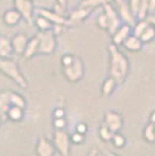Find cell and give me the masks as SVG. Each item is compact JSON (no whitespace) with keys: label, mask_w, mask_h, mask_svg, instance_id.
Instances as JSON below:
<instances>
[{"label":"cell","mask_w":155,"mask_h":156,"mask_svg":"<svg viewBox=\"0 0 155 156\" xmlns=\"http://www.w3.org/2000/svg\"><path fill=\"white\" fill-rule=\"evenodd\" d=\"M107 50L110 56V76L116 79L117 84L121 85L128 75V58L123 51L119 50V47L114 46L113 43L109 44Z\"/></svg>","instance_id":"6da1fadb"},{"label":"cell","mask_w":155,"mask_h":156,"mask_svg":"<svg viewBox=\"0 0 155 156\" xmlns=\"http://www.w3.org/2000/svg\"><path fill=\"white\" fill-rule=\"evenodd\" d=\"M0 72L13 80L20 89H27L28 82L20 70L18 63L12 58H0Z\"/></svg>","instance_id":"7a4b0ae2"},{"label":"cell","mask_w":155,"mask_h":156,"mask_svg":"<svg viewBox=\"0 0 155 156\" xmlns=\"http://www.w3.org/2000/svg\"><path fill=\"white\" fill-rule=\"evenodd\" d=\"M39 37L40 55H52L56 50L57 47V34L54 30H45V32H39L36 34Z\"/></svg>","instance_id":"3957f363"},{"label":"cell","mask_w":155,"mask_h":156,"mask_svg":"<svg viewBox=\"0 0 155 156\" xmlns=\"http://www.w3.org/2000/svg\"><path fill=\"white\" fill-rule=\"evenodd\" d=\"M62 72L70 83H77L84 76V63L81 57L76 56L74 62L67 66H62Z\"/></svg>","instance_id":"277c9868"},{"label":"cell","mask_w":155,"mask_h":156,"mask_svg":"<svg viewBox=\"0 0 155 156\" xmlns=\"http://www.w3.org/2000/svg\"><path fill=\"white\" fill-rule=\"evenodd\" d=\"M54 146L56 148V151L59 153L61 156H70V136L64 129L55 130L54 134Z\"/></svg>","instance_id":"5b68a950"},{"label":"cell","mask_w":155,"mask_h":156,"mask_svg":"<svg viewBox=\"0 0 155 156\" xmlns=\"http://www.w3.org/2000/svg\"><path fill=\"white\" fill-rule=\"evenodd\" d=\"M14 7L19 11L23 20H26V22L29 26L34 25V4L32 0H14Z\"/></svg>","instance_id":"8992f818"},{"label":"cell","mask_w":155,"mask_h":156,"mask_svg":"<svg viewBox=\"0 0 155 156\" xmlns=\"http://www.w3.org/2000/svg\"><path fill=\"white\" fill-rule=\"evenodd\" d=\"M35 14L36 15H42L45 19H48L52 25L55 26H63L67 27L69 26V20L65 18L64 15L58 14L57 12H55L54 9H49V8H38L35 9Z\"/></svg>","instance_id":"52a82bcc"},{"label":"cell","mask_w":155,"mask_h":156,"mask_svg":"<svg viewBox=\"0 0 155 156\" xmlns=\"http://www.w3.org/2000/svg\"><path fill=\"white\" fill-rule=\"evenodd\" d=\"M103 11L106 13L107 19H109V29H107V33H109L110 35H112V34L118 29V27L123 23V21L120 19L119 12L111 5V2L104 5Z\"/></svg>","instance_id":"ba28073f"},{"label":"cell","mask_w":155,"mask_h":156,"mask_svg":"<svg viewBox=\"0 0 155 156\" xmlns=\"http://www.w3.org/2000/svg\"><path fill=\"white\" fill-rule=\"evenodd\" d=\"M104 124L113 133H117L123 128V115L116 111H107L105 112V115H104Z\"/></svg>","instance_id":"9c48e42d"},{"label":"cell","mask_w":155,"mask_h":156,"mask_svg":"<svg viewBox=\"0 0 155 156\" xmlns=\"http://www.w3.org/2000/svg\"><path fill=\"white\" fill-rule=\"evenodd\" d=\"M56 148L48 139H45L43 135L38 139L36 146H35V154L36 156H54Z\"/></svg>","instance_id":"30bf717a"},{"label":"cell","mask_w":155,"mask_h":156,"mask_svg":"<svg viewBox=\"0 0 155 156\" xmlns=\"http://www.w3.org/2000/svg\"><path fill=\"white\" fill-rule=\"evenodd\" d=\"M132 34V26H129L127 23H121L120 26L118 27L116 32L111 35V39H112V42L114 46L120 47L123 46V43L125 42V40L128 37L129 35Z\"/></svg>","instance_id":"8fae6325"},{"label":"cell","mask_w":155,"mask_h":156,"mask_svg":"<svg viewBox=\"0 0 155 156\" xmlns=\"http://www.w3.org/2000/svg\"><path fill=\"white\" fill-rule=\"evenodd\" d=\"M92 13V9L90 8H86V7L78 6L77 8H75L70 14H69V23L70 25H75V23H79V22H83L88 19Z\"/></svg>","instance_id":"7c38bea8"},{"label":"cell","mask_w":155,"mask_h":156,"mask_svg":"<svg viewBox=\"0 0 155 156\" xmlns=\"http://www.w3.org/2000/svg\"><path fill=\"white\" fill-rule=\"evenodd\" d=\"M28 40H29V37L27 36V34H25V33H18V34H15L13 37H12V40H11L12 41V46H13L14 54L22 56V54H23L25 49H26Z\"/></svg>","instance_id":"4fadbf2b"},{"label":"cell","mask_w":155,"mask_h":156,"mask_svg":"<svg viewBox=\"0 0 155 156\" xmlns=\"http://www.w3.org/2000/svg\"><path fill=\"white\" fill-rule=\"evenodd\" d=\"M22 19H23V18H22L21 13H20L15 7L7 9V11H5L4 14H2V21H4V23L8 27H14V26H16V25H19L20 21Z\"/></svg>","instance_id":"5bb4252c"},{"label":"cell","mask_w":155,"mask_h":156,"mask_svg":"<svg viewBox=\"0 0 155 156\" xmlns=\"http://www.w3.org/2000/svg\"><path fill=\"white\" fill-rule=\"evenodd\" d=\"M118 12H119L120 19H121V21H123L124 23H127V25L133 27V25L135 23V21H136V18H135V15L132 13V11L129 9V6H128V4H127V0H126L124 4L119 5Z\"/></svg>","instance_id":"9a60e30c"},{"label":"cell","mask_w":155,"mask_h":156,"mask_svg":"<svg viewBox=\"0 0 155 156\" xmlns=\"http://www.w3.org/2000/svg\"><path fill=\"white\" fill-rule=\"evenodd\" d=\"M39 48H40V42H39V37L35 35L31 39L28 40L27 42V46L25 51L22 54L23 58L25 59H31L33 58L36 54H39Z\"/></svg>","instance_id":"2e32d148"},{"label":"cell","mask_w":155,"mask_h":156,"mask_svg":"<svg viewBox=\"0 0 155 156\" xmlns=\"http://www.w3.org/2000/svg\"><path fill=\"white\" fill-rule=\"evenodd\" d=\"M11 91H2L0 92V119L1 121H6L7 119V112L8 108L11 107Z\"/></svg>","instance_id":"e0dca14e"},{"label":"cell","mask_w":155,"mask_h":156,"mask_svg":"<svg viewBox=\"0 0 155 156\" xmlns=\"http://www.w3.org/2000/svg\"><path fill=\"white\" fill-rule=\"evenodd\" d=\"M123 47L128 50V51L132 52H136V51H140L143 47V42H142L140 37L135 36L134 34H131L127 39L125 40V42L123 43Z\"/></svg>","instance_id":"ac0fdd59"},{"label":"cell","mask_w":155,"mask_h":156,"mask_svg":"<svg viewBox=\"0 0 155 156\" xmlns=\"http://www.w3.org/2000/svg\"><path fill=\"white\" fill-rule=\"evenodd\" d=\"M13 54L12 41L8 37L0 36V58H11Z\"/></svg>","instance_id":"d6986e66"},{"label":"cell","mask_w":155,"mask_h":156,"mask_svg":"<svg viewBox=\"0 0 155 156\" xmlns=\"http://www.w3.org/2000/svg\"><path fill=\"white\" fill-rule=\"evenodd\" d=\"M23 117H25V108L11 105V107L8 108V112H7V118L9 120L15 121V122H20L23 119Z\"/></svg>","instance_id":"ffe728a7"},{"label":"cell","mask_w":155,"mask_h":156,"mask_svg":"<svg viewBox=\"0 0 155 156\" xmlns=\"http://www.w3.org/2000/svg\"><path fill=\"white\" fill-rule=\"evenodd\" d=\"M34 25L39 29V32H45V30H52L55 25H52L48 19H45L42 15H36L34 18Z\"/></svg>","instance_id":"44dd1931"},{"label":"cell","mask_w":155,"mask_h":156,"mask_svg":"<svg viewBox=\"0 0 155 156\" xmlns=\"http://www.w3.org/2000/svg\"><path fill=\"white\" fill-rule=\"evenodd\" d=\"M117 85L118 84H117L114 78H112L111 76L109 78H106L103 82V85H102V94H103V97H109V96H111L113 93V91H114Z\"/></svg>","instance_id":"7402d4cb"},{"label":"cell","mask_w":155,"mask_h":156,"mask_svg":"<svg viewBox=\"0 0 155 156\" xmlns=\"http://www.w3.org/2000/svg\"><path fill=\"white\" fill-rule=\"evenodd\" d=\"M149 26V22L147 19H142V20H136L135 23L132 27V34H134L135 36L140 37L142 33L145 32V29Z\"/></svg>","instance_id":"603a6c76"},{"label":"cell","mask_w":155,"mask_h":156,"mask_svg":"<svg viewBox=\"0 0 155 156\" xmlns=\"http://www.w3.org/2000/svg\"><path fill=\"white\" fill-rule=\"evenodd\" d=\"M113 0H82L79 2V6L82 7H86V8H90V9H95L97 7L102 6L103 7L105 4H109Z\"/></svg>","instance_id":"cb8c5ba5"},{"label":"cell","mask_w":155,"mask_h":156,"mask_svg":"<svg viewBox=\"0 0 155 156\" xmlns=\"http://www.w3.org/2000/svg\"><path fill=\"white\" fill-rule=\"evenodd\" d=\"M9 99H11V105H14V106H19V107H22L26 110L27 103L25 100V98L22 97L20 93L18 92L11 91V96H9Z\"/></svg>","instance_id":"d4e9b609"},{"label":"cell","mask_w":155,"mask_h":156,"mask_svg":"<svg viewBox=\"0 0 155 156\" xmlns=\"http://www.w3.org/2000/svg\"><path fill=\"white\" fill-rule=\"evenodd\" d=\"M154 39H155V27H153L149 23V26L140 35V40H141L143 43H149V42H152Z\"/></svg>","instance_id":"484cf974"},{"label":"cell","mask_w":155,"mask_h":156,"mask_svg":"<svg viewBox=\"0 0 155 156\" xmlns=\"http://www.w3.org/2000/svg\"><path fill=\"white\" fill-rule=\"evenodd\" d=\"M143 137H145V140L149 143H154L155 142V127H154V124H152V122H149L146 127H145V129H143Z\"/></svg>","instance_id":"4316f807"},{"label":"cell","mask_w":155,"mask_h":156,"mask_svg":"<svg viewBox=\"0 0 155 156\" xmlns=\"http://www.w3.org/2000/svg\"><path fill=\"white\" fill-rule=\"evenodd\" d=\"M113 132L106 126L105 124H103L99 128V137L103 140L104 142H109L112 140V136H113Z\"/></svg>","instance_id":"83f0119b"},{"label":"cell","mask_w":155,"mask_h":156,"mask_svg":"<svg viewBox=\"0 0 155 156\" xmlns=\"http://www.w3.org/2000/svg\"><path fill=\"white\" fill-rule=\"evenodd\" d=\"M148 4L149 0H141L140 1L139 11L136 14V20H142L147 18V15H148Z\"/></svg>","instance_id":"f1b7e54d"},{"label":"cell","mask_w":155,"mask_h":156,"mask_svg":"<svg viewBox=\"0 0 155 156\" xmlns=\"http://www.w3.org/2000/svg\"><path fill=\"white\" fill-rule=\"evenodd\" d=\"M112 143H113V146L116 147V148H123L125 147V144H126V139L124 136L123 134H120L119 132H117L113 134V136H112Z\"/></svg>","instance_id":"f546056e"},{"label":"cell","mask_w":155,"mask_h":156,"mask_svg":"<svg viewBox=\"0 0 155 156\" xmlns=\"http://www.w3.org/2000/svg\"><path fill=\"white\" fill-rule=\"evenodd\" d=\"M97 26L100 28V29H103V30H106L107 32V29H109V19H107V15L105 12H102V14L98 16L97 19Z\"/></svg>","instance_id":"4dcf8cb0"},{"label":"cell","mask_w":155,"mask_h":156,"mask_svg":"<svg viewBox=\"0 0 155 156\" xmlns=\"http://www.w3.org/2000/svg\"><path fill=\"white\" fill-rule=\"evenodd\" d=\"M54 128L55 130H61V129H65V127H67V120H65V118H56V119H54Z\"/></svg>","instance_id":"1f68e13d"},{"label":"cell","mask_w":155,"mask_h":156,"mask_svg":"<svg viewBox=\"0 0 155 156\" xmlns=\"http://www.w3.org/2000/svg\"><path fill=\"white\" fill-rule=\"evenodd\" d=\"M75 55H72V54H64L62 57H61V65L62 66H67V65L71 64L72 62H74V59H75Z\"/></svg>","instance_id":"d6a6232c"},{"label":"cell","mask_w":155,"mask_h":156,"mask_svg":"<svg viewBox=\"0 0 155 156\" xmlns=\"http://www.w3.org/2000/svg\"><path fill=\"white\" fill-rule=\"evenodd\" d=\"M140 1L141 0H127V4L129 6V9L132 11V13L135 15L138 14V11H139V6H140Z\"/></svg>","instance_id":"836d02e7"},{"label":"cell","mask_w":155,"mask_h":156,"mask_svg":"<svg viewBox=\"0 0 155 156\" xmlns=\"http://www.w3.org/2000/svg\"><path fill=\"white\" fill-rule=\"evenodd\" d=\"M70 141L71 143H75V144H81V143H83V141H84V135L83 134H79L77 132H75L70 136Z\"/></svg>","instance_id":"e575fe53"},{"label":"cell","mask_w":155,"mask_h":156,"mask_svg":"<svg viewBox=\"0 0 155 156\" xmlns=\"http://www.w3.org/2000/svg\"><path fill=\"white\" fill-rule=\"evenodd\" d=\"M88 125L84 124V122H79V124L76 125V128H75V130L77 132V133H79V134H83V135H85L86 133H88Z\"/></svg>","instance_id":"d590c367"},{"label":"cell","mask_w":155,"mask_h":156,"mask_svg":"<svg viewBox=\"0 0 155 156\" xmlns=\"http://www.w3.org/2000/svg\"><path fill=\"white\" fill-rule=\"evenodd\" d=\"M56 118H65V111L63 107H57L54 111V119Z\"/></svg>","instance_id":"8d00e7d4"},{"label":"cell","mask_w":155,"mask_h":156,"mask_svg":"<svg viewBox=\"0 0 155 156\" xmlns=\"http://www.w3.org/2000/svg\"><path fill=\"white\" fill-rule=\"evenodd\" d=\"M148 14H155V0H149Z\"/></svg>","instance_id":"74e56055"},{"label":"cell","mask_w":155,"mask_h":156,"mask_svg":"<svg viewBox=\"0 0 155 156\" xmlns=\"http://www.w3.org/2000/svg\"><path fill=\"white\" fill-rule=\"evenodd\" d=\"M146 19L148 20V22L152 25V26L155 27V14H148Z\"/></svg>","instance_id":"f35d334b"},{"label":"cell","mask_w":155,"mask_h":156,"mask_svg":"<svg viewBox=\"0 0 155 156\" xmlns=\"http://www.w3.org/2000/svg\"><path fill=\"white\" fill-rule=\"evenodd\" d=\"M56 4H58L59 6L64 7L65 9H67V6H68V1L67 0H56Z\"/></svg>","instance_id":"ab89813d"},{"label":"cell","mask_w":155,"mask_h":156,"mask_svg":"<svg viewBox=\"0 0 155 156\" xmlns=\"http://www.w3.org/2000/svg\"><path fill=\"white\" fill-rule=\"evenodd\" d=\"M86 156H98V149L97 148H92V149H90V151L88 153V155Z\"/></svg>","instance_id":"60d3db41"},{"label":"cell","mask_w":155,"mask_h":156,"mask_svg":"<svg viewBox=\"0 0 155 156\" xmlns=\"http://www.w3.org/2000/svg\"><path fill=\"white\" fill-rule=\"evenodd\" d=\"M149 122H152V124L155 125V111H153V112L150 113V115H149Z\"/></svg>","instance_id":"b9f144b4"},{"label":"cell","mask_w":155,"mask_h":156,"mask_svg":"<svg viewBox=\"0 0 155 156\" xmlns=\"http://www.w3.org/2000/svg\"><path fill=\"white\" fill-rule=\"evenodd\" d=\"M113 1L116 2V4L118 5V6H119V5H121V4H124V2L126 1V0H113Z\"/></svg>","instance_id":"7bdbcfd3"},{"label":"cell","mask_w":155,"mask_h":156,"mask_svg":"<svg viewBox=\"0 0 155 156\" xmlns=\"http://www.w3.org/2000/svg\"><path fill=\"white\" fill-rule=\"evenodd\" d=\"M105 156H119V155L113 154V153H110V151H106V153H105Z\"/></svg>","instance_id":"ee69618b"},{"label":"cell","mask_w":155,"mask_h":156,"mask_svg":"<svg viewBox=\"0 0 155 156\" xmlns=\"http://www.w3.org/2000/svg\"><path fill=\"white\" fill-rule=\"evenodd\" d=\"M1 122H2V121H1V119H0V125H1Z\"/></svg>","instance_id":"f6af8a7d"},{"label":"cell","mask_w":155,"mask_h":156,"mask_svg":"<svg viewBox=\"0 0 155 156\" xmlns=\"http://www.w3.org/2000/svg\"><path fill=\"white\" fill-rule=\"evenodd\" d=\"M154 127H155V125H154Z\"/></svg>","instance_id":"bcb514c9"},{"label":"cell","mask_w":155,"mask_h":156,"mask_svg":"<svg viewBox=\"0 0 155 156\" xmlns=\"http://www.w3.org/2000/svg\"><path fill=\"white\" fill-rule=\"evenodd\" d=\"M32 1H33V0H32Z\"/></svg>","instance_id":"7dc6e473"}]
</instances>
